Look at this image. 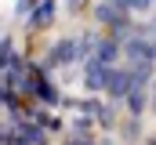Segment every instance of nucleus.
<instances>
[{
	"mask_svg": "<svg viewBox=\"0 0 156 145\" xmlns=\"http://www.w3.org/2000/svg\"><path fill=\"white\" fill-rule=\"evenodd\" d=\"M123 98H127V109H131V116H142V112H145V87H131Z\"/></svg>",
	"mask_w": 156,
	"mask_h": 145,
	"instance_id": "0eeeda50",
	"label": "nucleus"
},
{
	"mask_svg": "<svg viewBox=\"0 0 156 145\" xmlns=\"http://www.w3.org/2000/svg\"><path fill=\"white\" fill-rule=\"evenodd\" d=\"M120 55V44L113 40V36H105V40H98L94 44V55H91V62H98V65H113Z\"/></svg>",
	"mask_w": 156,
	"mask_h": 145,
	"instance_id": "39448f33",
	"label": "nucleus"
},
{
	"mask_svg": "<svg viewBox=\"0 0 156 145\" xmlns=\"http://www.w3.org/2000/svg\"><path fill=\"white\" fill-rule=\"evenodd\" d=\"M149 105H153V112H156V83H153V102H149Z\"/></svg>",
	"mask_w": 156,
	"mask_h": 145,
	"instance_id": "9b49d317",
	"label": "nucleus"
},
{
	"mask_svg": "<svg viewBox=\"0 0 156 145\" xmlns=\"http://www.w3.org/2000/svg\"><path fill=\"white\" fill-rule=\"evenodd\" d=\"M76 58H83V51H80V40H73V36L58 40V44L47 51V65H69V62H76Z\"/></svg>",
	"mask_w": 156,
	"mask_h": 145,
	"instance_id": "f257e3e1",
	"label": "nucleus"
},
{
	"mask_svg": "<svg viewBox=\"0 0 156 145\" xmlns=\"http://www.w3.org/2000/svg\"><path fill=\"white\" fill-rule=\"evenodd\" d=\"M94 18H98L102 26H113V29L131 22V18H127V7H123L120 0H102V4L94 7Z\"/></svg>",
	"mask_w": 156,
	"mask_h": 145,
	"instance_id": "f03ea898",
	"label": "nucleus"
},
{
	"mask_svg": "<svg viewBox=\"0 0 156 145\" xmlns=\"http://www.w3.org/2000/svg\"><path fill=\"white\" fill-rule=\"evenodd\" d=\"M69 4H73V7H76V4H80V0H69Z\"/></svg>",
	"mask_w": 156,
	"mask_h": 145,
	"instance_id": "ddd939ff",
	"label": "nucleus"
},
{
	"mask_svg": "<svg viewBox=\"0 0 156 145\" xmlns=\"http://www.w3.org/2000/svg\"><path fill=\"white\" fill-rule=\"evenodd\" d=\"M120 134H123V138H142V123H138V116H131V120L120 127Z\"/></svg>",
	"mask_w": 156,
	"mask_h": 145,
	"instance_id": "1a4fd4ad",
	"label": "nucleus"
},
{
	"mask_svg": "<svg viewBox=\"0 0 156 145\" xmlns=\"http://www.w3.org/2000/svg\"><path fill=\"white\" fill-rule=\"evenodd\" d=\"M134 83H131V72L127 69H109V80H105V91L113 94V98H123L127 91H131Z\"/></svg>",
	"mask_w": 156,
	"mask_h": 145,
	"instance_id": "20e7f679",
	"label": "nucleus"
},
{
	"mask_svg": "<svg viewBox=\"0 0 156 145\" xmlns=\"http://www.w3.org/2000/svg\"><path fill=\"white\" fill-rule=\"evenodd\" d=\"M51 18H55V4H51V0H44V4L37 7V15L29 18V26H33V29H40V26H47Z\"/></svg>",
	"mask_w": 156,
	"mask_h": 145,
	"instance_id": "6e6552de",
	"label": "nucleus"
},
{
	"mask_svg": "<svg viewBox=\"0 0 156 145\" xmlns=\"http://www.w3.org/2000/svg\"><path fill=\"white\" fill-rule=\"evenodd\" d=\"M4 94H7V83H4V80H0V102H4Z\"/></svg>",
	"mask_w": 156,
	"mask_h": 145,
	"instance_id": "9d476101",
	"label": "nucleus"
},
{
	"mask_svg": "<svg viewBox=\"0 0 156 145\" xmlns=\"http://www.w3.org/2000/svg\"><path fill=\"white\" fill-rule=\"evenodd\" d=\"M109 69H113V65H98V62H87V91H105Z\"/></svg>",
	"mask_w": 156,
	"mask_h": 145,
	"instance_id": "423d86ee",
	"label": "nucleus"
},
{
	"mask_svg": "<svg viewBox=\"0 0 156 145\" xmlns=\"http://www.w3.org/2000/svg\"><path fill=\"white\" fill-rule=\"evenodd\" d=\"M145 145H156V138H149V142H145Z\"/></svg>",
	"mask_w": 156,
	"mask_h": 145,
	"instance_id": "f8f14e48",
	"label": "nucleus"
},
{
	"mask_svg": "<svg viewBox=\"0 0 156 145\" xmlns=\"http://www.w3.org/2000/svg\"><path fill=\"white\" fill-rule=\"evenodd\" d=\"M29 91L37 94L40 102H47V105H58V98H62V94L55 91V83H51L47 76H40V72H33V76H29Z\"/></svg>",
	"mask_w": 156,
	"mask_h": 145,
	"instance_id": "7ed1b4c3",
	"label": "nucleus"
}]
</instances>
